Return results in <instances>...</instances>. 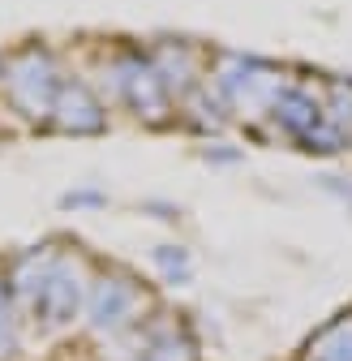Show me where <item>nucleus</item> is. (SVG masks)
Here are the masks:
<instances>
[{"mask_svg": "<svg viewBox=\"0 0 352 361\" xmlns=\"http://www.w3.org/2000/svg\"><path fill=\"white\" fill-rule=\"evenodd\" d=\"M134 301H138V293H134V284H129V280H103L95 288V305H91L95 327H103V323H108V331L129 327L134 319H125V305H134Z\"/></svg>", "mask_w": 352, "mask_h": 361, "instance_id": "obj_1", "label": "nucleus"}, {"mask_svg": "<svg viewBox=\"0 0 352 361\" xmlns=\"http://www.w3.org/2000/svg\"><path fill=\"white\" fill-rule=\"evenodd\" d=\"M314 361H352V314H344L339 323H331L314 344H310Z\"/></svg>", "mask_w": 352, "mask_h": 361, "instance_id": "obj_2", "label": "nucleus"}]
</instances>
